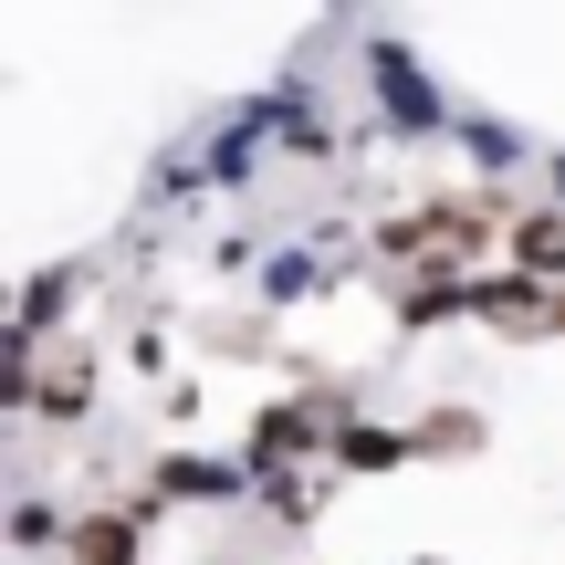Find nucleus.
I'll use <instances>...</instances> for the list:
<instances>
[{
	"label": "nucleus",
	"mask_w": 565,
	"mask_h": 565,
	"mask_svg": "<svg viewBox=\"0 0 565 565\" xmlns=\"http://www.w3.org/2000/svg\"><path fill=\"white\" fill-rule=\"evenodd\" d=\"M408 440H419V450H471V440H482V419H471V408H440V419H419Z\"/></svg>",
	"instance_id": "20e7f679"
},
{
	"label": "nucleus",
	"mask_w": 565,
	"mask_h": 565,
	"mask_svg": "<svg viewBox=\"0 0 565 565\" xmlns=\"http://www.w3.org/2000/svg\"><path fill=\"white\" fill-rule=\"evenodd\" d=\"M74 565H137V513H84L74 524Z\"/></svg>",
	"instance_id": "f257e3e1"
},
{
	"label": "nucleus",
	"mask_w": 565,
	"mask_h": 565,
	"mask_svg": "<svg viewBox=\"0 0 565 565\" xmlns=\"http://www.w3.org/2000/svg\"><path fill=\"white\" fill-rule=\"evenodd\" d=\"M513 263H524L534 282L565 273V210H534V221H513Z\"/></svg>",
	"instance_id": "f03ea898"
},
{
	"label": "nucleus",
	"mask_w": 565,
	"mask_h": 565,
	"mask_svg": "<svg viewBox=\"0 0 565 565\" xmlns=\"http://www.w3.org/2000/svg\"><path fill=\"white\" fill-rule=\"evenodd\" d=\"M419 440H387V429H345L335 440V461H356V471H387V461H408Z\"/></svg>",
	"instance_id": "7ed1b4c3"
}]
</instances>
